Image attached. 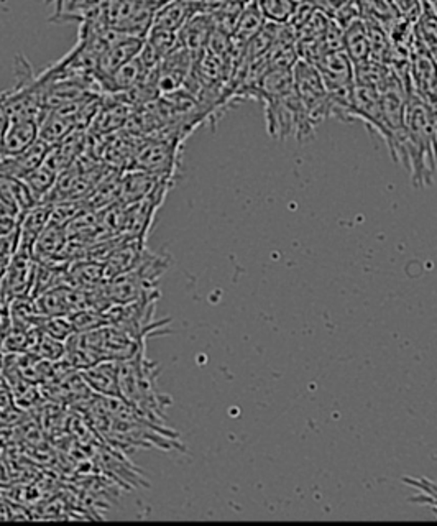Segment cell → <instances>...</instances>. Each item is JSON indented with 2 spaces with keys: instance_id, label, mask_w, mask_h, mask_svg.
<instances>
[{
  "instance_id": "26",
  "label": "cell",
  "mask_w": 437,
  "mask_h": 526,
  "mask_svg": "<svg viewBox=\"0 0 437 526\" xmlns=\"http://www.w3.org/2000/svg\"><path fill=\"white\" fill-rule=\"evenodd\" d=\"M399 19L416 23L424 11V0H390Z\"/></svg>"
},
{
  "instance_id": "6",
  "label": "cell",
  "mask_w": 437,
  "mask_h": 526,
  "mask_svg": "<svg viewBox=\"0 0 437 526\" xmlns=\"http://www.w3.org/2000/svg\"><path fill=\"white\" fill-rule=\"evenodd\" d=\"M37 272V260L30 248L19 247L12 258L11 265L0 279V289L4 297L11 303L13 298L31 295Z\"/></svg>"
},
{
  "instance_id": "23",
  "label": "cell",
  "mask_w": 437,
  "mask_h": 526,
  "mask_svg": "<svg viewBox=\"0 0 437 526\" xmlns=\"http://www.w3.org/2000/svg\"><path fill=\"white\" fill-rule=\"evenodd\" d=\"M39 329L50 338L60 339L66 342L74 334V329L68 316H41Z\"/></svg>"
},
{
  "instance_id": "27",
  "label": "cell",
  "mask_w": 437,
  "mask_h": 526,
  "mask_svg": "<svg viewBox=\"0 0 437 526\" xmlns=\"http://www.w3.org/2000/svg\"><path fill=\"white\" fill-rule=\"evenodd\" d=\"M21 212L0 199V236L15 232L21 226Z\"/></svg>"
},
{
  "instance_id": "10",
  "label": "cell",
  "mask_w": 437,
  "mask_h": 526,
  "mask_svg": "<svg viewBox=\"0 0 437 526\" xmlns=\"http://www.w3.org/2000/svg\"><path fill=\"white\" fill-rule=\"evenodd\" d=\"M143 39L130 37V35H120L117 40L110 45L106 53L100 56L98 63V70L94 73L96 78L109 76L114 71L119 70L125 63L139 56L140 51L143 48Z\"/></svg>"
},
{
  "instance_id": "24",
  "label": "cell",
  "mask_w": 437,
  "mask_h": 526,
  "mask_svg": "<svg viewBox=\"0 0 437 526\" xmlns=\"http://www.w3.org/2000/svg\"><path fill=\"white\" fill-rule=\"evenodd\" d=\"M31 354H35L37 358H43V360H48V362H56V360L64 358L66 342H63L60 339L50 338L41 332L40 339H39Z\"/></svg>"
},
{
  "instance_id": "18",
  "label": "cell",
  "mask_w": 437,
  "mask_h": 526,
  "mask_svg": "<svg viewBox=\"0 0 437 526\" xmlns=\"http://www.w3.org/2000/svg\"><path fill=\"white\" fill-rule=\"evenodd\" d=\"M267 25V19L263 17V13L260 11L259 4L255 0H252L244 7V11L240 13L237 25L232 33V40L236 45L244 47L249 43L257 33H259L263 27Z\"/></svg>"
},
{
  "instance_id": "13",
  "label": "cell",
  "mask_w": 437,
  "mask_h": 526,
  "mask_svg": "<svg viewBox=\"0 0 437 526\" xmlns=\"http://www.w3.org/2000/svg\"><path fill=\"white\" fill-rule=\"evenodd\" d=\"M53 22L104 21L106 0H53Z\"/></svg>"
},
{
  "instance_id": "2",
  "label": "cell",
  "mask_w": 437,
  "mask_h": 526,
  "mask_svg": "<svg viewBox=\"0 0 437 526\" xmlns=\"http://www.w3.org/2000/svg\"><path fill=\"white\" fill-rule=\"evenodd\" d=\"M157 364L150 362L145 352L119 362L120 395L140 408L155 423L171 403V400L157 392Z\"/></svg>"
},
{
  "instance_id": "20",
  "label": "cell",
  "mask_w": 437,
  "mask_h": 526,
  "mask_svg": "<svg viewBox=\"0 0 437 526\" xmlns=\"http://www.w3.org/2000/svg\"><path fill=\"white\" fill-rule=\"evenodd\" d=\"M56 179H58V173L48 168L45 163L39 167L37 169H33L30 175H27L23 178V183L27 185V188L31 193L33 199L37 203H45L48 196H50L51 191L56 185Z\"/></svg>"
},
{
  "instance_id": "3",
  "label": "cell",
  "mask_w": 437,
  "mask_h": 526,
  "mask_svg": "<svg viewBox=\"0 0 437 526\" xmlns=\"http://www.w3.org/2000/svg\"><path fill=\"white\" fill-rule=\"evenodd\" d=\"M167 2L168 0H106L104 19L110 29L145 40L155 13Z\"/></svg>"
},
{
  "instance_id": "28",
  "label": "cell",
  "mask_w": 437,
  "mask_h": 526,
  "mask_svg": "<svg viewBox=\"0 0 437 526\" xmlns=\"http://www.w3.org/2000/svg\"><path fill=\"white\" fill-rule=\"evenodd\" d=\"M11 124V117H9V112L5 109V91L0 92V145H2V139H4V134ZM0 160H2V153H0Z\"/></svg>"
},
{
  "instance_id": "7",
  "label": "cell",
  "mask_w": 437,
  "mask_h": 526,
  "mask_svg": "<svg viewBox=\"0 0 437 526\" xmlns=\"http://www.w3.org/2000/svg\"><path fill=\"white\" fill-rule=\"evenodd\" d=\"M314 65L322 76L328 92L348 91L356 86L354 63L346 55V51H329L324 56H321Z\"/></svg>"
},
{
  "instance_id": "8",
  "label": "cell",
  "mask_w": 437,
  "mask_h": 526,
  "mask_svg": "<svg viewBox=\"0 0 437 526\" xmlns=\"http://www.w3.org/2000/svg\"><path fill=\"white\" fill-rule=\"evenodd\" d=\"M352 119L364 122L368 129L372 130L373 134H378L383 139L385 127H383L380 91L368 88V86H360V84L354 86Z\"/></svg>"
},
{
  "instance_id": "15",
  "label": "cell",
  "mask_w": 437,
  "mask_h": 526,
  "mask_svg": "<svg viewBox=\"0 0 437 526\" xmlns=\"http://www.w3.org/2000/svg\"><path fill=\"white\" fill-rule=\"evenodd\" d=\"M48 150L50 147L39 139V142L33 143L30 149L21 151L19 155L0 160V175L12 177V178H25L33 169L43 165Z\"/></svg>"
},
{
  "instance_id": "25",
  "label": "cell",
  "mask_w": 437,
  "mask_h": 526,
  "mask_svg": "<svg viewBox=\"0 0 437 526\" xmlns=\"http://www.w3.org/2000/svg\"><path fill=\"white\" fill-rule=\"evenodd\" d=\"M21 246L19 229L7 236H0V279L4 277L5 270L11 265L12 258L17 254Z\"/></svg>"
},
{
  "instance_id": "4",
  "label": "cell",
  "mask_w": 437,
  "mask_h": 526,
  "mask_svg": "<svg viewBox=\"0 0 437 526\" xmlns=\"http://www.w3.org/2000/svg\"><path fill=\"white\" fill-rule=\"evenodd\" d=\"M293 84L309 125L316 129L322 120L329 119L328 88L316 65L298 60L293 66Z\"/></svg>"
},
{
  "instance_id": "17",
  "label": "cell",
  "mask_w": 437,
  "mask_h": 526,
  "mask_svg": "<svg viewBox=\"0 0 437 526\" xmlns=\"http://www.w3.org/2000/svg\"><path fill=\"white\" fill-rule=\"evenodd\" d=\"M342 50L346 51V55L354 63V66L370 60V39H368L367 23L362 17L348 23L347 27H344Z\"/></svg>"
},
{
  "instance_id": "12",
  "label": "cell",
  "mask_w": 437,
  "mask_h": 526,
  "mask_svg": "<svg viewBox=\"0 0 437 526\" xmlns=\"http://www.w3.org/2000/svg\"><path fill=\"white\" fill-rule=\"evenodd\" d=\"M86 384L99 397H122L119 385V362L102 360L81 370Z\"/></svg>"
},
{
  "instance_id": "5",
  "label": "cell",
  "mask_w": 437,
  "mask_h": 526,
  "mask_svg": "<svg viewBox=\"0 0 437 526\" xmlns=\"http://www.w3.org/2000/svg\"><path fill=\"white\" fill-rule=\"evenodd\" d=\"M179 140L149 137L141 139L129 169H140L161 178L173 179L179 163Z\"/></svg>"
},
{
  "instance_id": "21",
  "label": "cell",
  "mask_w": 437,
  "mask_h": 526,
  "mask_svg": "<svg viewBox=\"0 0 437 526\" xmlns=\"http://www.w3.org/2000/svg\"><path fill=\"white\" fill-rule=\"evenodd\" d=\"M260 11L270 23L285 25L291 21L293 12L296 9V0H255Z\"/></svg>"
},
{
  "instance_id": "14",
  "label": "cell",
  "mask_w": 437,
  "mask_h": 526,
  "mask_svg": "<svg viewBox=\"0 0 437 526\" xmlns=\"http://www.w3.org/2000/svg\"><path fill=\"white\" fill-rule=\"evenodd\" d=\"M201 12L198 0H168L153 19L155 29L178 33L193 15Z\"/></svg>"
},
{
  "instance_id": "11",
  "label": "cell",
  "mask_w": 437,
  "mask_h": 526,
  "mask_svg": "<svg viewBox=\"0 0 437 526\" xmlns=\"http://www.w3.org/2000/svg\"><path fill=\"white\" fill-rule=\"evenodd\" d=\"M40 135V122L33 119L11 120L9 127L4 134L0 153L2 159L19 155L21 151L30 149L33 143L39 142Z\"/></svg>"
},
{
  "instance_id": "19",
  "label": "cell",
  "mask_w": 437,
  "mask_h": 526,
  "mask_svg": "<svg viewBox=\"0 0 437 526\" xmlns=\"http://www.w3.org/2000/svg\"><path fill=\"white\" fill-rule=\"evenodd\" d=\"M73 130H76L74 124L64 116H61L58 110H47L40 120L39 139L48 147H53L60 143L61 140L66 139Z\"/></svg>"
},
{
  "instance_id": "16",
  "label": "cell",
  "mask_w": 437,
  "mask_h": 526,
  "mask_svg": "<svg viewBox=\"0 0 437 526\" xmlns=\"http://www.w3.org/2000/svg\"><path fill=\"white\" fill-rule=\"evenodd\" d=\"M51 203H37L33 208L23 212L19 226V236H21V246L19 247L33 248L37 238L40 237L41 232L50 224Z\"/></svg>"
},
{
  "instance_id": "22",
  "label": "cell",
  "mask_w": 437,
  "mask_h": 526,
  "mask_svg": "<svg viewBox=\"0 0 437 526\" xmlns=\"http://www.w3.org/2000/svg\"><path fill=\"white\" fill-rule=\"evenodd\" d=\"M76 332H90V331H96V329L107 326V318L106 313L99 311V309H80L76 313H73L68 316Z\"/></svg>"
},
{
  "instance_id": "1",
  "label": "cell",
  "mask_w": 437,
  "mask_h": 526,
  "mask_svg": "<svg viewBox=\"0 0 437 526\" xmlns=\"http://www.w3.org/2000/svg\"><path fill=\"white\" fill-rule=\"evenodd\" d=\"M405 163L415 186L433 183L437 169V116L416 96L407 98L405 112Z\"/></svg>"
},
{
  "instance_id": "9",
  "label": "cell",
  "mask_w": 437,
  "mask_h": 526,
  "mask_svg": "<svg viewBox=\"0 0 437 526\" xmlns=\"http://www.w3.org/2000/svg\"><path fill=\"white\" fill-rule=\"evenodd\" d=\"M214 30H216L214 15L206 12H198L178 31L179 47L188 50L194 58H198L199 55L208 48Z\"/></svg>"
}]
</instances>
